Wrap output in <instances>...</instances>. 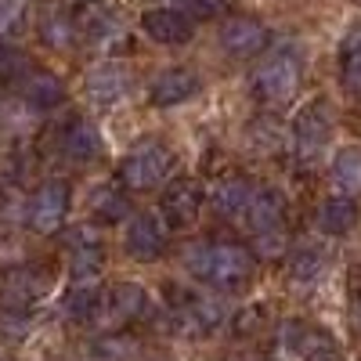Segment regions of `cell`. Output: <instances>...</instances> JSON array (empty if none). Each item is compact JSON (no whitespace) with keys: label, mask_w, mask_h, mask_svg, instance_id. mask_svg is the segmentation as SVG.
<instances>
[{"label":"cell","mask_w":361,"mask_h":361,"mask_svg":"<svg viewBox=\"0 0 361 361\" xmlns=\"http://www.w3.org/2000/svg\"><path fill=\"white\" fill-rule=\"evenodd\" d=\"M18 76H29L25 54L15 51V47H4V44H0V80H18Z\"/></svg>","instance_id":"d4e9b609"},{"label":"cell","mask_w":361,"mask_h":361,"mask_svg":"<svg viewBox=\"0 0 361 361\" xmlns=\"http://www.w3.org/2000/svg\"><path fill=\"white\" fill-rule=\"evenodd\" d=\"M340 76L350 94L361 98V29H350L340 47Z\"/></svg>","instance_id":"7402d4cb"},{"label":"cell","mask_w":361,"mask_h":361,"mask_svg":"<svg viewBox=\"0 0 361 361\" xmlns=\"http://www.w3.org/2000/svg\"><path fill=\"white\" fill-rule=\"evenodd\" d=\"M102 307H105V322L109 325H127L148 307V296L134 282H119V286H112L102 296Z\"/></svg>","instance_id":"7c38bea8"},{"label":"cell","mask_w":361,"mask_h":361,"mask_svg":"<svg viewBox=\"0 0 361 361\" xmlns=\"http://www.w3.org/2000/svg\"><path fill=\"white\" fill-rule=\"evenodd\" d=\"M66 214H69V185L66 180H47V185L37 188L33 202H29V228L40 235H51L62 228Z\"/></svg>","instance_id":"8992f818"},{"label":"cell","mask_w":361,"mask_h":361,"mask_svg":"<svg viewBox=\"0 0 361 361\" xmlns=\"http://www.w3.org/2000/svg\"><path fill=\"white\" fill-rule=\"evenodd\" d=\"M333 177L343 192H361V148H343L333 163Z\"/></svg>","instance_id":"cb8c5ba5"},{"label":"cell","mask_w":361,"mask_h":361,"mask_svg":"<svg viewBox=\"0 0 361 361\" xmlns=\"http://www.w3.org/2000/svg\"><path fill=\"white\" fill-rule=\"evenodd\" d=\"M329 134H333V109H329L325 98H314V102H307L304 109L296 112V119H293V145H296L300 159H314L325 148Z\"/></svg>","instance_id":"3957f363"},{"label":"cell","mask_w":361,"mask_h":361,"mask_svg":"<svg viewBox=\"0 0 361 361\" xmlns=\"http://www.w3.org/2000/svg\"><path fill=\"white\" fill-rule=\"evenodd\" d=\"M62 148H66V156L76 159V163H87V159H94L102 152V141H98V130L83 123V119H76V123L66 130L62 137Z\"/></svg>","instance_id":"d6986e66"},{"label":"cell","mask_w":361,"mask_h":361,"mask_svg":"<svg viewBox=\"0 0 361 361\" xmlns=\"http://www.w3.org/2000/svg\"><path fill=\"white\" fill-rule=\"evenodd\" d=\"M51 279L44 267H18V271H8L4 286H0V307L8 314H18L25 311L29 304H37V300L47 293Z\"/></svg>","instance_id":"52a82bcc"},{"label":"cell","mask_w":361,"mask_h":361,"mask_svg":"<svg viewBox=\"0 0 361 361\" xmlns=\"http://www.w3.org/2000/svg\"><path fill=\"white\" fill-rule=\"evenodd\" d=\"M221 44L228 54L235 58H253L267 47V29L257 22V18H246V15H235L224 22L221 29Z\"/></svg>","instance_id":"8fae6325"},{"label":"cell","mask_w":361,"mask_h":361,"mask_svg":"<svg viewBox=\"0 0 361 361\" xmlns=\"http://www.w3.org/2000/svg\"><path fill=\"white\" fill-rule=\"evenodd\" d=\"M354 224H357V202H354V199L336 195V199H329V202L318 209V228H322L325 235H347Z\"/></svg>","instance_id":"ac0fdd59"},{"label":"cell","mask_w":361,"mask_h":361,"mask_svg":"<svg viewBox=\"0 0 361 361\" xmlns=\"http://www.w3.org/2000/svg\"><path fill=\"white\" fill-rule=\"evenodd\" d=\"M170 163H173V156H170L166 145L145 141L123 159V166H119V180H123L130 192H148V188H156L159 180L166 177Z\"/></svg>","instance_id":"7a4b0ae2"},{"label":"cell","mask_w":361,"mask_h":361,"mask_svg":"<svg viewBox=\"0 0 361 361\" xmlns=\"http://www.w3.org/2000/svg\"><path fill=\"white\" fill-rule=\"evenodd\" d=\"M69 271H73V286H98V275H102V250H98V243H76Z\"/></svg>","instance_id":"44dd1931"},{"label":"cell","mask_w":361,"mask_h":361,"mask_svg":"<svg viewBox=\"0 0 361 361\" xmlns=\"http://www.w3.org/2000/svg\"><path fill=\"white\" fill-rule=\"evenodd\" d=\"M163 246H166V235L159 228L156 217H148V214H137L130 224H127V250L134 260H159L163 257Z\"/></svg>","instance_id":"5bb4252c"},{"label":"cell","mask_w":361,"mask_h":361,"mask_svg":"<svg viewBox=\"0 0 361 361\" xmlns=\"http://www.w3.org/2000/svg\"><path fill=\"white\" fill-rule=\"evenodd\" d=\"M199 209H202V188L195 180H173V185L163 192L159 199V214L170 228H188L199 221Z\"/></svg>","instance_id":"ba28073f"},{"label":"cell","mask_w":361,"mask_h":361,"mask_svg":"<svg viewBox=\"0 0 361 361\" xmlns=\"http://www.w3.org/2000/svg\"><path fill=\"white\" fill-rule=\"evenodd\" d=\"M199 94V76L192 69H166L156 76L152 83V105L156 109H170V105H180V102H188Z\"/></svg>","instance_id":"4fadbf2b"},{"label":"cell","mask_w":361,"mask_h":361,"mask_svg":"<svg viewBox=\"0 0 361 361\" xmlns=\"http://www.w3.org/2000/svg\"><path fill=\"white\" fill-rule=\"evenodd\" d=\"M62 94H66V87L54 73H29L22 83V98L29 109H54L62 102Z\"/></svg>","instance_id":"2e32d148"},{"label":"cell","mask_w":361,"mask_h":361,"mask_svg":"<svg viewBox=\"0 0 361 361\" xmlns=\"http://www.w3.org/2000/svg\"><path fill=\"white\" fill-rule=\"evenodd\" d=\"M18 11H22V0H0V33L15 25Z\"/></svg>","instance_id":"f1b7e54d"},{"label":"cell","mask_w":361,"mask_h":361,"mask_svg":"<svg viewBox=\"0 0 361 361\" xmlns=\"http://www.w3.org/2000/svg\"><path fill=\"white\" fill-rule=\"evenodd\" d=\"M73 4H98V0H73Z\"/></svg>","instance_id":"f546056e"},{"label":"cell","mask_w":361,"mask_h":361,"mask_svg":"<svg viewBox=\"0 0 361 361\" xmlns=\"http://www.w3.org/2000/svg\"><path fill=\"white\" fill-rule=\"evenodd\" d=\"M282 340L289 347V354H296L300 361H343L340 343L333 340V333L311 322H289L282 329Z\"/></svg>","instance_id":"277c9868"},{"label":"cell","mask_w":361,"mask_h":361,"mask_svg":"<svg viewBox=\"0 0 361 361\" xmlns=\"http://www.w3.org/2000/svg\"><path fill=\"white\" fill-rule=\"evenodd\" d=\"M185 264L195 279L209 282V286H243L253 279V253L246 246H235V243H199L188 246Z\"/></svg>","instance_id":"6da1fadb"},{"label":"cell","mask_w":361,"mask_h":361,"mask_svg":"<svg viewBox=\"0 0 361 361\" xmlns=\"http://www.w3.org/2000/svg\"><path fill=\"white\" fill-rule=\"evenodd\" d=\"M90 206H94V214H102L105 221L123 217V209H127V202L119 199L112 188H98V192H94V199H90Z\"/></svg>","instance_id":"484cf974"},{"label":"cell","mask_w":361,"mask_h":361,"mask_svg":"<svg viewBox=\"0 0 361 361\" xmlns=\"http://www.w3.org/2000/svg\"><path fill=\"white\" fill-rule=\"evenodd\" d=\"M300 87V58L293 51H275L257 73V94L267 102H286Z\"/></svg>","instance_id":"5b68a950"},{"label":"cell","mask_w":361,"mask_h":361,"mask_svg":"<svg viewBox=\"0 0 361 361\" xmlns=\"http://www.w3.org/2000/svg\"><path fill=\"white\" fill-rule=\"evenodd\" d=\"M170 4H177V8H180V0H170Z\"/></svg>","instance_id":"4dcf8cb0"},{"label":"cell","mask_w":361,"mask_h":361,"mask_svg":"<svg viewBox=\"0 0 361 361\" xmlns=\"http://www.w3.org/2000/svg\"><path fill=\"white\" fill-rule=\"evenodd\" d=\"M318 267H322V260H318L314 253H304L300 260H293V279H300V282H311V279L318 275Z\"/></svg>","instance_id":"83f0119b"},{"label":"cell","mask_w":361,"mask_h":361,"mask_svg":"<svg viewBox=\"0 0 361 361\" xmlns=\"http://www.w3.org/2000/svg\"><path fill=\"white\" fill-rule=\"evenodd\" d=\"M228 8H231V0H180V11H185V15H199V18L224 15Z\"/></svg>","instance_id":"4316f807"},{"label":"cell","mask_w":361,"mask_h":361,"mask_svg":"<svg viewBox=\"0 0 361 361\" xmlns=\"http://www.w3.org/2000/svg\"><path fill=\"white\" fill-rule=\"evenodd\" d=\"M141 29H145V37H152L156 44H188L192 33H195V25L185 11H177V8H152V11H145L141 15Z\"/></svg>","instance_id":"30bf717a"},{"label":"cell","mask_w":361,"mask_h":361,"mask_svg":"<svg viewBox=\"0 0 361 361\" xmlns=\"http://www.w3.org/2000/svg\"><path fill=\"white\" fill-rule=\"evenodd\" d=\"M253 180L250 177H224L221 185L209 192V202H214V209L221 217H238L246 214L250 202H253Z\"/></svg>","instance_id":"9a60e30c"},{"label":"cell","mask_w":361,"mask_h":361,"mask_svg":"<svg viewBox=\"0 0 361 361\" xmlns=\"http://www.w3.org/2000/svg\"><path fill=\"white\" fill-rule=\"evenodd\" d=\"M102 307V296H98V286H73L69 296H66V314L76 318V322H87L94 318Z\"/></svg>","instance_id":"603a6c76"},{"label":"cell","mask_w":361,"mask_h":361,"mask_svg":"<svg viewBox=\"0 0 361 361\" xmlns=\"http://www.w3.org/2000/svg\"><path fill=\"white\" fill-rule=\"evenodd\" d=\"M246 217H250V228L257 235H271V231H279L282 224V195L279 192H257L250 209H246Z\"/></svg>","instance_id":"e0dca14e"},{"label":"cell","mask_w":361,"mask_h":361,"mask_svg":"<svg viewBox=\"0 0 361 361\" xmlns=\"http://www.w3.org/2000/svg\"><path fill=\"white\" fill-rule=\"evenodd\" d=\"M40 37H44L47 47L66 51V47H73V40H76V25H73V18H69L62 8H47L44 18H40Z\"/></svg>","instance_id":"ffe728a7"},{"label":"cell","mask_w":361,"mask_h":361,"mask_svg":"<svg viewBox=\"0 0 361 361\" xmlns=\"http://www.w3.org/2000/svg\"><path fill=\"white\" fill-rule=\"evenodd\" d=\"M130 90V73L116 62H105V66H94L87 73V98L94 102L98 109H112L127 98Z\"/></svg>","instance_id":"9c48e42d"}]
</instances>
